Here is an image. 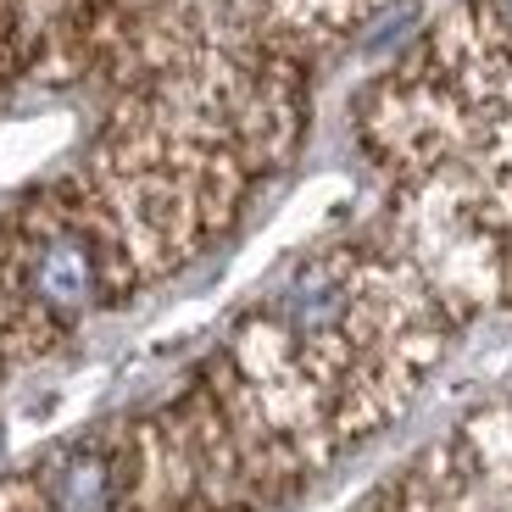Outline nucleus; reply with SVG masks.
Returning a JSON list of instances; mask_svg holds the SVG:
<instances>
[]
</instances>
